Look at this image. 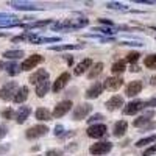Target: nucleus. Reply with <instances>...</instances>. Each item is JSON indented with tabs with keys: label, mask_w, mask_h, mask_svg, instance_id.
Returning a JSON list of instances; mask_svg holds the SVG:
<instances>
[{
	"label": "nucleus",
	"mask_w": 156,
	"mask_h": 156,
	"mask_svg": "<svg viewBox=\"0 0 156 156\" xmlns=\"http://www.w3.org/2000/svg\"><path fill=\"white\" fill-rule=\"evenodd\" d=\"M89 23V20L86 17H76V19H67L64 22H59V23H55L53 25V30H78V28H83Z\"/></svg>",
	"instance_id": "obj_1"
},
{
	"label": "nucleus",
	"mask_w": 156,
	"mask_h": 156,
	"mask_svg": "<svg viewBox=\"0 0 156 156\" xmlns=\"http://www.w3.org/2000/svg\"><path fill=\"white\" fill-rule=\"evenodd\" d=\"M19 87H20V86H17L16 81H8L2 89H0V98H2V100H6V101H8V100H12Z\"/></svg>",
	"instance_id": "obj_2"
},
{
	"label": "nucleus",
	"mask_w": 156,
	"mask_h": 156,
	"mask_svg": "<svg viewBox=\"0 0 156 156\" xmlns=\"http://www.w3.org/2000/svg\"><path fill=\"white\" fill-rule=\"evenodd\" d=\"M112 150V144L111 142H97V144L90 145L89 147V153L94 154V156H101V154H106Z\"/></svg>",
	"instance_id": "obj_3"
},
{
	"label": "nucleus",
	"mask_w": 156,
	"mask_h": 156,
	"mask_svg": "<svg viewBox=\"0 0 156 156\" xmlns=\"http://www.w3.org/2000/svg\"><path fill=\"white\" fill-rule=\"evenodd\" d=\"M44 61V56H41V55H31V56H28L27 59H23L22 61V64H20V70H31V69H34L36 66H39Z\"/></svg>",
	"instance_id": "obj_4"
},
{
	"label": "nucleus",
	"mask_w": 156,
	"mask_h": 156,
	"mask_svg": "<svg viewBox=\"0 0 156 156\" xmlns=\"http://www.w3.org/2000/svg\"><path fill=\"white\" fill-rule=\"evenodd\" d=\"M48 133V126L45 125H34L31 128H28L25 131V137L27 139H37V137H42Z\"/></svg>",
	"instance_id": "obj_5"
},
{
	"label": "nucleus",
	"mask_w": 156,
	"mask_h": 156,
	"mask_svg": "<svg viewBox=\"0 0 156 156\" xmlns=\"http://www.w3.org/2000/svg\"><path fill=\"white\" fill-rule=\"evenodd\" d=\"M90 111H92V106L89 103H80L78 106H75L72 117L73 120H81V119H86V115L90 114Z\"/></svg>",
	"instance_id": "obj_6"
},
{
	"label": "nucleus",
	"mask_w": 156,
	"mask_h": 156,
	"mask_svg": "<svg viewBox=\"0 0 156 156\" xmlns=\"http://www.w3.org/2000/svg\"><path fill=\"white\" fill-rule=\"evenodd\" d=\"M108 131V128L106 125H103V123H95V125H90L87 128V136L89 137H94V139H100L106 134Z\"/></svg>",
	"instance_id": "obj_7"
},
{
	"label": "nucleus",
	"mask_w": 156,
	"mask_h": 156,
	"mask_svg": "<svg viewBox=\"0 0 156 156\" xmlns=\"http://www.w3.org/2000/svg\"><path fill=\"white\" fill-rule=\"evenodd\" d=\"M70 109H72V101H70V100H62V101H59L58 105L55 106V109H53V117H55V119H59V117L66 115Z\"/></svg>",
	"instance_id": "obj_8"
},
{
	"label": "nucleus",
	"mask_w": 156,
	"mask_h": 156,
	"mask_svg": "<svg viewBox=\"0 0 156 156\" xmlns=\"http://www.w3.org/2000/svg\"><path fill=\"white\" fill-rule=\"evenodd\" d=\"M144 108H145V101H142V100H133V101H129L128 105H125L123 114L125 115H133V114L139 112L140 109H144Z\"/></svg>",
	"instance_id": "obj_9"
},
{
	"label": "nucleus",
	"mask_w": 156,
	"mask_h": 156,
	"mask_svg": "<svg viewBox=\"0 0 156 156\" xmlns=\"http://www.w3.org/2000/svg\"><path fill=\"white\" fill-rule=\"evenodd\" d=\"M47 80H48V72H47V70H44V69L36 70V72H34V73H31V75H30V78H28V81H30L31 84H34V86L41 84V83H44V81H47Z\"/></svg>",
	"instance_id": "obj_10"
},
{
	"label": "nucleus",
	"mask_w": 156,
	"mask_h": 156,
	"mask_svg": "<svg viewBox=\"0 0 156 156\" xmlns=\"http://www.w3.org/2000/svg\"><path fill=\"white\" fill-rule=\"evenodd\" d=\"M69 81H70V73H69V72L61 73V75L56 78V81L53 83V86H51L53 92H59V90H62L64 87H66V84H67Z\"/></svg>",
	"instance_id": "obj_11"
},
{
	"label": "nucleus",
	"mask_w": 156,
	"mask_h": 156,
	"mask_svg": "<svg viewBox=\"0 0 156 156\" xmlns=\"http://www.w3.org/2000/svg\"><path fill=\"white\" fill-rule=\"evenodd\" d=\"M122 84H123V80L120 76H109L103 83L106 90H119V87H122Z\"/></svg>",
	"instance_id": "obj_12"
},
{
	"label": "nucleus",
	"mask_w": 156,
	"mask_h": 156,
	"mask_svg": "<svg viewBox=\"0 0 156 156\" xmlns=\"http://www.w3.org/2000/svg\"><path fill=\"white\" fill-rule=\"evenodd\" d=\"M105 106H106L108 111H115V109H119V108L125 106L123 97H120V95H114V97H111V98L105 103Z\"/></svg>",
	"instance_id": "obj_13"
},
{
	"label": "nucleus",
	"mask_w": 156,
	"mask_h": 156,
	"mask_svg": "<svg viewBox=\"0 0 156 156\" xmlns=\"http://www.w3.org/2000/svg\"><path fill=\"white\" fill-rule=\"evenodd\" d=\"M142 87H144L142 81H139V80H134V81H131V83H129V84L126 86V89H125V94H126L128 97H136L137 94H140Z\"/></svg>",
	"instance_id": "obj_14"
},
{
	"label": "nucleus",
	"mask_w": 156,
	"mask_h": 156,
	"mask_svg": "<svg viewBox=\"0 0 156 156\" xmlns=\"http://www.w3.org/2000/svg\"><path fill=\"white\" fill-rule=\"evenodd\" d=\"M103 89H105L103 83H98V81H97V83H94L92 86L86 90L84 95H86V98H89V100H90V98H97V97L103 92Z\"/></svg>",
	"instance_id": "obj_15"
},
{
	"label": "nucleus",
	"mask_w": 156,
	"mask_h": 156,
	"mask_svg": "<svg viewBox=\"0 0 156 156\" xmlns=\"http://www.w3.org/2000/svg\"><path fill=\"white\" fill-rule=\"evenodd\" d=\"M153 115H154V111H153V109H150V111L144 112L142 115H139L137 119L133 122V125H134V126H142V128H144L147 123H150V119H151Z\"/></svg>",
	"instance_id": "obj_16"
},
{
	"label": "nucleus",
	"mask_w": 156,
	"mask_h": 156,
	"mask_svg": "<svg viewBox=\"0 0 156 156\" xmlns=\"http://www.w3.org/2000/svg\"><path fill=\"white\" fill-rule=\"evenodd\" d=\"M94 66V62H92V59L90 58H86V59H83L78 66L75 67V70H73V73L75 75H81V73H86L87 72V69H90Z\"/></svg>",
	"instance_id": "obj_17"
},
{
	"label": "nucleus",
	"mask_w": 156,
	"mask_h": 156,
	"mask_svg": "<svg viewBox=\"0 0 156 156\" xmlns=\"http://www.w3.org/2000/svg\"><path fill=\"white\" fill-rule=\"evenodd\" d=\"M27 98H28V87H27V86H20V87L17 89L14 98H12V101H14L16 105H20V103H23Z\"/></svg>",
	"instance_id": "obj_18"
},
{
	"label": "nucleus",
	"mask_w": 156,
	"mask_h": 156,
	"mask_svg": "<svg viewBox=\"0 0 156 156\" xmlns=\"http://www.w3.org/2000/svg\"><path fill=\"white\" fill-rule=\"evenodd\" d=\"M9 5L19 11H36L37 9V6H34L30 2H9Z\"/></svg>",
	"instance_id": "obj_19"
},
{
	"label": "nucleus",
	"mask_w": 156,
	"mask_h": 156,
	"mask_svg": "<svg viewBox=\"0 0 156 156\" xmlns=\"http://www.w3.org/2000/svg\"><path fill=\"white\" fill-rule=\"evenodd\" d=\"M31 114V109L28 106H20L19 111L16 112V122L17 123H23L25 120L28 119V115Z\"/></svg>",
	"instance_id": "obj_20"
},
{
	"label": "nucleus",
	"mask_w": 156,
	"mask_h": 156,
	"mask_svg": "<svg viewBox=\"0 0 156 156\" xmlns=\"http://www.w3.org/2000/svg\"><path fill=\"white\" fill-rule=\"evenodd\" d=\"M126 128H128V123L125 120H119L115 125H114V129H112V134L115 137H122L125 133H126Z\"/></svg>",
	"instance_id": "obj_21"
},
{
	"label": "nucleus",
	"mask_w": 156,
	"mask_h": 156,
	"mask_svg": "<svg viewBox=\"0 0 156 156\" xmlns=\"http://www.w3.org/2000/svg\"><path fill=\"white\" fill-rule=\"evenodd\" d=\"M51 114L47 108H39V109H36V119L37 120H42V122H48V120H51Z\"/></svg>",
	"instance_id": "obj_22"
},
{
	"label": "nucleus",
	"mask_w": 156,
	"mask_h": 156,
	"mask_svg": "<svg viewBox=\"0 0 156 156\" xmlns=\"http://www.w3.org/2000/svg\"><path fill=\"white\" fill-rule=\"evenodd\" d=\"M101 72H103V62H95L94 66L90 67V70L87 72V78L89 80H94V78H97Z\"/></svg>",
	"instance_id": "obj_23"
},
{
	"label": "nucleus",
	"mask_w": 156,
	"mask_h": 156,
	"mask_svg": "<svg viewBox=\"0 0 156 156\" xmlns=\"http://www.w3.org/2000/svg\"><path fill=\"white\" fill-rule=\"evenodd\" d=\"M83 44H64V45H51L50 50H55V51H62V50H78V48H83Z\"/></svg>",
	"instance_id": "obj_24"
},
{
	"label": "nucleus",
	"mask_w": 156,
	"mask_h": 156,
	"mask_svg": "<svg viewBox=\"0 0 156 156\" xmlns=\"http://www.w3.org/2000/svg\"><path fill=\"white\" fill-rule=\"evenodd\" d=\"M48 89H50V80H47V81H44V83H41V84L36 86V95H37L39 98H42V97L48 92Z\"/></svg>",
	"instance_id": "obj_25"
},
{
	"label": "nucleus",
	"mask_w": 156,
	"mask_h": 156,
	"mask_svg": "<svg viewBox=\"0 0 156 156\" xmlns=\"http://www.w3.org/2000/svg\"><path fill=\"white\" fill-rule=\"evenodd\" d=\"M3 56L8 59H19L23 56V50H6L3 53Z\"/></svg>",
	"instance_id": "obj_26"
},
{
	"label": "nucleus",
	"mask_w": 156,
	"mask_h": 156,
	"mask_svg": "<svg viewBox=\"0 0 156 156\" xmlns=\"http://www.w3.org/2000/svg\"><path fill=\"white\" fill-rule=\"evenodd\" d=\"M153 142H156V134H151V136H147V137H142L136 142V147H145L148 144H153Z\"/></svg>",
	"instance_id": "obj_27"
},
{
	"label": "nucleus",
	"mask_w": 156,
	"mask_h": 156,
	"mask_svg": "<svg viewBox=\"0 0 156 156\" xmlns=\"http://www.w3.org/2000/svg\"><path fill=\"white\" fill-rule=\"evenodd\" d=\"M125 69H126V67H125V61H117V62L112 64V69H111V70H112L114 75H119V73H123Z\"/></svg>",
	"instance_id": "obj_28"
},
{
	"label": "nucleus",
	"mask_w": 156,
	"mask_h": 156,
	"mask_svg": "<svg viewBox=\"0 0 156 156\" xmlns=\"http://www.w3.org/2000/svg\"><path fill=\"white\" fill-rule=\"evenodd\" d=\"M12 27H23L19 20H0V28H12Z\"/></svg>",
	"instance_id": "obj_29"
},
{
	"label": "nucleus",
	"mask_w": 156,
	"mask_h": 156,
	"mask_svg": "<svg viewBox=\"0 0 156 156\" xmlns=\"http://www.w3.org/2000/svg\"><path fill=\"white\" fill-rule=\"evenodd\" d=\"M144 66L148 67V69H156V53L148 55V56L144 59Z\"/></svg>",
	"instance_id": "obj_30"
},
{
	"label": "nucleus",
	"mask_w": 156,
	"mask_h": 156,
	"mask_svg": "<svg viewBox=\"0 0 156 156\" xmlns=\"http://www.w3.org/2000/svg\"><path fill=\"white\" fill-rule=\"evenodd\" d=\"M51 23V20H39V22H33V23H27L23 25L25 28H37V27H45V25Z\"/></svg>",
	"instance_id": "obj_31"
},
{
	"label": "nucleus",
	"mask_w": 156,
	"mask_h": 156,
	"mask_svg": "<svg viewBox=\"0 0 156 156\" xmlns=\"http://www.w3.org/2000/svg\"><path fill=\"white\" fill-rule=\"evenodd\" d=\"M5 69H6V72H8L9 75H16V73H19V66H17L16 62H9V64H6Z\"/></svg>",
	"instance_id": "obj_32"
},
{
	"label": "nucleus",
	"mask_w": 156,
	"mask_h": 156,
	"mask_svg": "<svg viewBox=\"0 0 156 156\" xmlns=\"http://www.w3.org/2000/svg\"><path fill=\"white\" fill-rule=\"evenodd\" d=\"M106 8H111V9H122V11H126V9H128L123 3H115V2H108V3H106Z\"/></svg>",
	"instance_id": "obj_33"
},
{
	"label": "nucleus",
	"mask_w": 156,
	"mask_h": 156,
	"mask_svg": "<svg viewBox=\"0 0 156 156\" xmlns=\"http://www.w3.org/2000/svg\"><path fill=\"white\" fill-rule=\"evenodd\" d=\"M139 56H140V55L137 53V51H131V53L126 55V61H128L129 64H134V62L139 59Z\"/></svg>",
	"instance_id": "obj_34"
},
{
	"label": "nucleus",
	"mask_w": 156,
	"mask_h": 156,
	"mask_svg": "<svg viewBox=\"0 0 156 156\" xmlns=\"http://www.w3.org/2000/svg\"><path fill=\"white\" fill-rule=\"evenodd\" d=\"M2 117H3V119H16V112L12 109H5L2 112Z\"/></svg>",
	"instance_id": "obj_35"
},
{
	"label": "nucleus",
	"mask_w": 156,
	"mask_h": 156,
	"mask_svg": "<svg viewBox=\"0 0 156 156\" xmlns=\"http://www.w3.org/2000/svg\"><path fill=\"white\" fill-rule=\"evenodd\" d=\"M0 19H2V20H19L17 16H14V14H8V12H0Z\"/></svg>",
	"instance_id": "obj_36"
},
{
	"label": "nucleus",
	"mask_w": 156,
	"mask_h": 156,
	"mask_svg": "<svg viewBox=\"0 0 156 156\" xmlns=\"http://www.w3.org/2000/svg\"><path fill=\"white\" fill-rule=\"evenodd\" d=\"M101 119H103L101 114H94V115H90V119H87V122H89L90 125H95V122H98V120H101Z\"/></svg>",
	"instance_id": "obj_37"
},
{
	"label": "nucleus",
	"mask_w": 156,
	"mask_h": 156,
	"mask_svg": "<svg viewBox=\"0 0 156 156\" xmlns=\"http://www.w3.org/2000/svg\"><path fill=\"white\" fill-rule=\"evenodd\" d=\"M153 154H156V144H153L151 147H148L144 151V154H142V156H153Z\"/></svg>",
	"instance_id": "obj_38"
},
{
	"label": "nucleus",
	"mask_w": 156,
	"mask_h": 156,
	"mask_svg": "<svg viewBox=\"0 0 156 156\" xmlns=\"http://www.w3.org/2000/svg\"><path fill=\"white\" fill-rule=\"evenodd\" d=\"M6 133H8V129H6V126L3 125V123H0V140H2L5 136H6Z\"/></svg>",
	"instance_id": "obj_39"
},
{
	"label": "nucleus",
	"mask_w": 156,
	"mask_h": 156,
	"mask_svg": "<svg viewBox=\"0 0 156 156\" xmlns=\"http://www.w3.org/2000/svg\"><path fill=\"white\" fill-rule=\"evenodd\" d=\"M62 131H64V126H62V125H56L53 133H55V136H59V137H61V136H62Z\"/></svg>",
	"instance_id": "obj_40"
},
{
	"label": "nucleus",
	"mask_w": 156,
	"mask_h": 156,
	"mask_svg": "<svg viewBox=\"0 0 156 156\" xmlns=\"http://www.w3.org/2000/svg\"><path fill=\"white\" fill-rule=\"evenodd\" d=\"M45 156H61V150H48Z\"/></svg>",
	"instance_id": "obj_41"
},
{
	"label": "nucleus",
	"mask_w": 156,
	"mask_h": 156,
	"mask_svg": "<svg viewBox=\"0 0 156 156\" xmlns=\"http://www.w3.org/2000/svg\"><path fill=\"white\" fill-rule=\"evenodd\" d=\"M94 31H100V33H106V34H112L114 30H109V28H94Z\"/></svg>",
	"instance_id": "obj_42"
},
{
	"label": "nucleus",
	"mask_w": 156,
	"mask_h": 156,
	"mask_svg": "<svg viewBox=\"0 0 156 156\" xmlns=\"http://www.w3.org/2000/svg\"><path fill=\"white\" fill-rule=\"evenodd\" d=\"M151 106H156V97L148 100V101H145V108H151Z\"/></svg>",
	"instance_id": "obj_43"
},
{
	"label": "nucleus",
	"mask_w": 156,
	"mask_h": 156,
	"mask_svg": "<svg viewBox=\"0 0 156 156\" xmlns=\"http://www.w3.org/2000/svg\"><path fill=\"white\" fill-rule=\"evenodd\" d=\"M153 128H156V122H150V123H147L142 129H144V131H147V129H153Z\"/></svg>",
	"instance_id": "obj_44"
},
{
	"label": "nucleus",
	"mask_w": 156,
	"mask_h": 156,
	"mask_svg": "<svg viewBox=\"0 0 156 156\" xmlns=\"http://www.w3.org/2000/svg\"><path fill=\"white\" fill-rule=\"evenodd\" d=\"M100 23H105V25H111V27H112V22H111V20H106V19H100Z\"/></svg>",
	"instance_id": "obj_45"
},
{
	"label": "nucleus",
	"mask_w": 156,
	"mask_h": 156,
	"mask_svg": "<svg viewBox=\"0 0 156 156\" xmlns=\"http://www.w3.org/2000/svg\"><path fill=\"white\" fill-rule=\"evenodd\" d=\"M8 150H9V145H2V147H0V153H5Z\"/></svg>",
	"instance_id": "obj_46"
},
{
	"label": "nucleus",
	"mask_w": 156,
	"mask_h": 156,
	"mask_svg": "<svg viewBox=\"0 0 156 156\" xmlns=\"http://www.w3.org/2000/svg\"><path fill=\"white\" fill-rule=\"evenodd\" d=\"M129 70H131V72H139L140 69H139V67L136 66V64H131V69H129Z\"/></svg>",
	"instance_id": "obj_47"
},
{
	"label": "nucleus",
	"mask_w": 156,
	"mask_h": 156,
	"mask_svg": "<svg viewBox=\"0 0 156 156\" xmlns=\"http://www.w3.org/2000/svg\"><path fill=\"white\" fill-rule=\"evenodd\" d=\"M2 69H5V64H3L2 61H0V70H2Z\"/></svg>",
	"instance_id": "obj_48"
},
{
	"label": "nucleus",
	"mask_w": 156,
	"mask_h": 156,
	"mask_svg": "<svg viewBox=\"0 0 156 156\" xmlns=\"http://www.w3.org/2000/svg\"><path fill=\"white\" fill-rule=\"evenodd\" d=\"M151 81H153V84H156V76H154V78H151Z\"/></svg>",
	"instance_id": "obj_49"
},
{
	"label": "nucleus",
	"mask_w": 156,
	"mask_h": 156,
	"mask_svg": "<svg viewBox=\"0 0 156 156\" xmlns=\"http://www.w3.org/2000/svg\"><path fill=\"white\" fill-rule=\"evenodd\" d=\"M154 30H156V28H154Z\"/></svg>",
	"instance_id": "obj_50"
}]
</instances>
